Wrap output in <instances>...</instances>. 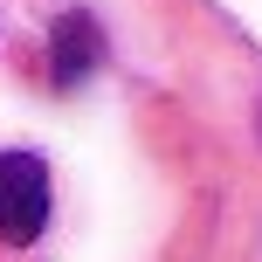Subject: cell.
<instances>
[{
	"instance_id": "obj_3",
	"label": "cell",
	"mask_w": 262,
	"mask_h": 262,
	"mask_svg": "<svg viewBox=\"0 0 262 262\" xmlns=\"http://www.w3.org/2000/svg\"><path fill=\"white\" fill-rule=\"evenodd\" d=\"M255 124H262V111H255Z\"/></svg>"
},
{
	"instance_id": "obj_1",
	"label": "cell",
	"mask_w": 262,
	"mask_h": 262,
	"mask_svg": "<svg viewBox=\"0 0 262 262\" xmlns=\"http://www.w3.org/2000/svg\"><path fill=\"white\" fill-rule=\"evenodd\" d=\"M49 228V166L35 152H0V242L35 249Z\"/></svg>"
},
{
	"instance_id": "obj_2",
	"label": "cell",
	"mask_w": 262,
	"mask_h": 262,
	"mask_svg": "<svg viewBox=\"0 0 262 262\" xmlns=\"http://www.w3.org/2000/svg\"><path fill=\"white\" fill-rule=\"evenodd\" d=\"M97 69H104V28H97V14L69 7L62 21L49 28V83L55 90H76Z\"/></svg>"
}]
</instances>
